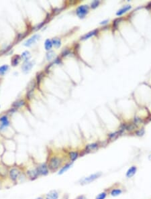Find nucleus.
<instances>
[{"mask_svg":"<svg viewBox=\"0 0 151 199\" xmlns=\"http://www.w3.org/2000/svg\"><path fill=\"white\" fill-rule=\"evenodd\" d=\"M97 32H98V30H97L91 31V32H89L87 34H85V35L83 36L82 37V38H81V40H87L88 38H91V37L93 36L94 35H95V34H97Z\"/></svg>","mask_w":151,"mask_h":199,"instance_id":"nucleus-19","label":"nucleus"},{"mask_svg":"<svg viewBox=\"0 0 151 199\" xmlns=\"http://www.w3.org/2000/svg\"><path fill=\"white\" fill-rule=\"evenodd\" d=\"M137 171H138V167L136 165L131 166L126 172V177L128 179L132 178L135 176Z\"/></svg>","mask_w":151,"mask_h":199,"instance_id":"nucleus-10","label":"nucleus"},{"mask_svg":"<svg viewBox=\"0 0 151 199\" xmlns=\"http://www.w3.org/2000/svg\"><path fill=\"white\" fill-rule=\"evenodd\" d=\"M52 42H53V45L56 48H58L60 47L61 45V40L58 38H53V40H52Z\"/></svg>","mask_w":151,"mask_h":199,"instance_id":"nucleus-22","label":"nucleus"},{"mask_svg":"<svg viewBox=\"0 0 151 199\" xmlns=\"http://www.w3.org/2000/svg\"><path fill=\"white\" fill-rule=\"evenodd\" d=\"M20 56H18V55H15V56H13V57H12V65L13 66H15L16 65H18L19 62H20Z\"/></svg>","mask_w":151,"mask_h":199,"instance_id":"nucleus-20","label":"nucleus"},{"mask_svg":"<svg viewBox=\"0 0 151 199\" xmlns=\"http://www.w3.org/2000/svg\"><path fill=\"white\" fill-rule=\"evenodd\" d=\"M74 199H87V198L85 195H79L77 196Z\"/></svg>","mask_w":151,"mask_h":199,"instance_id":"nucleus-31","label":"nucleus"},{"mask_svg":"<svg viewBox=\"0 0 151 199\" xmlns=\"http://www.w3.org/2000/svg\"><path fill=\"white\" fill-rule=\"evenodd\" d=\"M21 58L25 60V62H26V61H28V60L30 58L31 54L28 51H25V52H24L22 54H21Z\"/></svg>","mask_w":151,"mask_h":199,"instance_id":"nucleus-23","label":"nucleus"},{"mask_svg":"<svg viewBox=\"0 0 151 199\" xmlns=\"http://www.w3.org/2000/svg\"><path fill=\"white\" fill-rule=\"evenodd\" d=\"M26 166L22 165H13L9 168L8 180L13 184L22 183L27 180L25 173Z\"/></svg>","mask_w":151,"mask_h":199,"instance_id":"nucleus-2","label":"nucleus"},{"mask_svg":"<svg viewBox=\"0 0 151 199\" xmlns=\"http://www.w3.org/2000/svg\"><path fill=\"white\" fill-rule=\"evenodd\" d=\"M35 199H45L44 198V195H43L40 196H38V197H37L36 198H35Z\"/></svg>","mask_w":151,"mask_h":199,"instance_id":"nucleus-33","label":"nucleus"},{"mask_svg":"<svg viewBox=\"0 0 151 199\" xmlns=\"http://www.w3.org/2000/svg\"><path fill=\"white\" fill-rule=\"evenodd\" d=\"M102 175H103V173H102L101 172H95V173L89 175L87 176L82 178L81 179H80L79 182L80 185L81 186L90 184L91 183L95 182L96 180L99 179Z\"/></svg>","mask_w":151,"mask_h":199,"instance_id":"nucleus-4","label":"nucleus"},{"mask_svg":"<svg viewBox=\"0 0 151 199\" xmlns=\"http://www.w3.org/2000/svg\"><path fill=\"white\" fill-rule=\"evenodd\" d=\"M10 121L6 115L0 117V130H4L9 127Z\"/></svg>","mask_w":151,"mask_h":199,"instance_id":"nucleus-13","label":"nucleus"},{"mask_svg":"<svg viewBox=\"0 0 151 199\" xmlns=\"http://www.w3.org/2000/svg\"><path fill=\"white\" fill-rule=\"evenodd\" d=\"M99 3H100V1H97V0H95V1H93L92 3L91 4V7L92 9L96 8V7L99 6Z\"/></svg>","mask_w":151,"mask_h":199,"instance_id":"nucleus-28","label":"nucleus"},{"mask_svg":"<svg viewBox=\"0 0 151 199\" xmlns=\"http://www.w3.org/2000/svg\"><path fill=\"white\" fill-rule=\"evenodd\" d=\"M121 20V19H118V20H115V21H114V27L115 28H116L117 27V25L118 24V23H119V22H120V21Z\"/></svg>","mask_w":151,"mask_h":199,"instance_id":"nucleus-32","label":"nucleus"},{"mask_svg":"<svg viewBox=\"0 0 151 199\" xmlns=\"http://www.w3.org/2000/svg\"><path fill=\"white\" fill-rule=\"evenodd\" d=\"M108 195H109L108 190H107V189L106 188V189H105L104 191H102L100 193H99L98 195L95 196V199H106Z\"/></svg>","mask_w":151,"mask_h":199,"instance_id":"nucleus-18","label":"nucleus"},{"mask_svg":"<svg viewBox=\"0 0 151 199\" xmlns=\"http://www.w3.org/2000/svg\"><path fill=\"white\" fill-rule=\"evenodd\" d=\"M39 38H40V36L38 35V34H36V35H34L33 36H32L31 38H30V39L27 40L25 42H24V45L25 46H27V47L31 46L32 44H34L36 43V41L38 40L39 39Z\"/></svg>","mask_w":151,"mask_h":199,"instance_id":"nucleus-14","label":"nucleus"},{"mask_svg":"<svg viewBox=\"0 0 151 199\" xmlns=\"http://www.w3.org/2000/svg\"><path fill=\"white\" fill-rule=\"evenodd\" d=\"M73 162H67L62 167V168L59 170V171L58 172V175H62L64 173H65L66 172H67L71 168V167L73 166Z\"/></svg>","mask_w":151,"mask_h":199,"instance_id":"nucleus-16","label":"nucleus"},{"mask_svg":"<svg viewBox=\"0 0 151 199\" xmlns=\"http://www.w3.org/2000/svg\"><path fill=\"white\" fill-rule=\"evenodd\" d=\"M68 162L69 161L67 155L57 152H52L48 155L46 162L47 164L50 173H55L58 172L59 170Z\"/></svg>","mask_w":151,"mask_h":199,"instance_id":"nucleus-1","label":"nucleus"},{"mask_svg":"<svg viewBox=\"0 0 151 199\" xmlns=\"http://www.w3.org/2000/svg\"><path fill=\"white\" fill-rule=\"evenodd\" d=\"M107 189L108 190L109 195L113 196V197H117L126 192V187L120 182L115 183L111 187L107 188Z\"/></svg>","mask_w":151,"mask_h":199,"instance_id":"nucleus-3","label":"nucleus"},{"mask_svg":"<svg viewBox=\"0 0 151 199\" xmlns=\"http://www.w3.org/2000/svg\"><path fill=\"white\" fill-rule=\"evenodd\" d=\"M131 8H132V6H130V5H127V6H124L122 8H121L120 10H118L116 13V15H118V16H120V15H123L124 13L128 12V10H130Z\"/></svg>","mask_w":151,"mask_h":199,"instance_id":"nucleus-17","label":"nucleus"},{"mask_svg":"<svg viewBox=\"0 0 151 199\" xmlns=\"http://www.w3.org/2000/svg\"><path fill=\"white\" fill-rule=\"evenodd\" d=\"M9 69V66L8 65H3L2 66L0 67V75L3 76L4 75L5 73Z\"/></svg>","mask_w":151,"mask_h":199,"instance_id":"nucleus-25","label":"nucleus"},{"mask_svg":"<svg viewBox=\"0 0 151 199\" xmlns=\"http://www.w3.org/2000/svg\"><path fill=\"white\" fill-rule=\"evenodd\" d=\"M89 11H90L89 6L87 5H83V6H80L77 7L76 14L80 18H83L88 14Z\"/></svg>","mask_w":151,"mask_h":199,"instance_id":"nucleus-8","label":"nucleus"},{"mask_svg":"<svg viewBox=\"0 0 151 199\" xmlns=\"http://www.w3.org/2000/svg\"><path fill=\"white\" fill-rule=\"evenodd\" d=\"M145 131H144V128H142L141 129H138L137 131H136V135L137 136H139V137H141L143 136L144 134Z\"/></svg>","mask_w":151,"mask_h":199,"instance_id":"nucleus-27","label":"nucleus"},{"mask_svg":"<svg viewBox=\"0 0 151 199\" xmlns=\"http://www.w3.org/2000/svg\"><path fill=\"white\" fill-rule=\"evenodd\" d=\"M34 165L36 167V169L40 177L46 176L49 174L50 171L46 162L42 163H34Z\"/></svg>","mask_w":151,"mask_h":199,"instance_id":"nucleus-5","label":"nucleus"},{"mask_svg":"<svg viewBox=\"0 0 151 199\" xmlns=\"http://www.w3.org/2000/svg\"><path fill=\"white\" fill-rule=\"evenodd\" d=\"M44 195L45 199H58L59 192L57 190H51Z\"/></svg>","mask_w":151,"mask_h":199,"instance_id":"nucleus-12","label":"nucleus"},{"mask_svg":"<svg viewBox=\"0 0 151 199\" xmlns=\"http://www.w3.org/2000/svg\"><path fill=\"white\" fill-rule=\"evenodd\" d=\"M1 182H2V181H1V180L0 179V184H1Z\"/></svg>","mask_w":151,"mask_h":199,"instance_id":"nucleus-35","label":"nucleus"},{"mask_svg":"<svg viewBox=\"0 0 151 199\" xmlns=\"http://www.w3.org/2000/svg\"><path fill=\"white\" fill-rule=\"evenodd\" d=\"M24 104V101H20L16 102L13 105L15 107H17L18 108V107H20V106L23 105Z\"/></svg>","mask_w":151,"mask_h":199,"instance_id":"nucleus-30","label":"nucleus"},{"mask_svg":"<svg viewBox=\"0 0 151 199\" xmlns=\"http://www.w3.org/2000/svg\"><path fill=\"white\" fill-rule=\"evenodd\" d=\"M33 66H34L33 62H30V61H26V62H24V63L23 64L22 66H21V68H22V70L24 73H28L30 71L32 68L33 67Z\"/></svg>","mask_w":151,"mask_h":199,"instance_id":"nucleus-15","label":"nucleus"},{"mask_svg":"<svg viewBox=\"0 0 151 199\" xmlns=\"http://www.w3.org/2000/svg\"><path fill=\"white\" fill-rule=\"evenodd\" d=\"M141 121H142V120H141V118H140V117H134V119L133 123L135 124L136 126H138V125H139L140 123H141Z\"/></svg>","mask_w":151,"mask_h":199,"instance_id":"nucleus-29","label":"nucleus"},{"mask_svg":"<svg viewBox=\"0 0 151 199\" xmlns=\"http://www.w3.org/2000/svg\"><path fill=\"white\" fill-rule=\"evenodd\" d=\"M150 156H151V155H150Z\"/></svg>","mask_w":151,"mask_h":199,"instance_id":"nucleus-36","label":"nucleus"},{"mask_svg":"<svg viewBox=\"0 0 151 199\" xmlns=\"http://www.w3.org/2000/svg\"><path fill=\"white\" fill-rule=\"evenodd\" d=\"M120 135V134L119 131L112 133V134H109V136H108L109 140H111V141H114L115 140H116L118 137H119Z\"/></svg>","mask_w":151,"mask_h":199,"instance_id":"nucleus-21","label":"nucleus"},{"mask_svg":"<svg viewBox=\"0 0 151 199\" xmlns=\"http://www.w3.org/2000/svg\"><path fill=\"white\" fill-rule=\"evenodd\" d=\"M67 158L71 162L74 163L81 156V153L78 151H70L67 153Z\"/></svg>","mask_w":151,"mask_h":199,"instance_id":"nucleus-9","label":"nucleus"},{"mask_svg":"<svg viewBox=\"0 0 151 199\" xmlns=\"http://www.w3.org/2000/svg\"><path fill=\"white\" fill-rule=\"evenodd\" d=\"M107 22H108V20H105V21H103V22H101L100 23V24H106V23H107Z\"/></svg>","mask_w":151,"mask_h":199,"instance_id":"nucleus-34","label":"nucleus"},{"mask_svg":"<svg viewBox=\"0 0 151 199\" xmlns=\"http://www.w3.org/2000/svg\"><path fill=\"white\" fill-rule=\"evenodd\" d=\"M44 46H45V49L47 50H50L53 47V42L49 39H47V40L45 41V44H44Z\"/></svg>","mask_w":151,"mask_h":199,"instance_id":"nucleus-24","label":"nucleus"},{"mask_svg":"<svg viewBox=\"0 0 151 199\" xmlns=\"http://www.w3.org/2000/svg\"><path fill=\"white\" fill-rule=\"evenodd\" d=\"M26 176L27 178V180L29 181H34V180H37L38 178H40L38 173L36 169V167L34 165L33 167L31 168H26L25 170Z\"/></svg>","mask_w":151,"mask_h":199,"instance_id":"nucleus-6","label":"nucleus"},{"mask_svg":"<svg viewBox=\"0 0 151 199\" xmlns=\"http://www.w3.org/2000/svg\"><path fill=\"white\" fill-rule=\"evenodd\" d=\"M99 145L98 144V143H93V144H88L85 146L84 152L85 153H89L96 152V151L99 149Z\"/></svg>","mask_w":151,"mask_h":199,"instance_id":"nucleus-11","label":"nucleus"},{"mask_svg":"<svg viewBox=\"0 0 151 199\" xmlns=\"http://www.w3.org/2000/svg\"><path fill=\"white\" fill-rule=\"evenodd\" d=\"M9 168L4 163L0 162V179L2 182L8 180V173H9Z\"/></svg>","mask_w":151,"mask_h":199,"instance_id":"nucleus-7","label":"nucleus"},{"mask_svg":"<svg viewBox=\"0 0 151 199\" xmlns=\"http://www.w3.org/2000/svg\"><path fill=\"white\" fill-rule=\"evenodd\" d=\"M55 52L53 51H49L47 54V58L48 60H53V58H55Z\"/></svg>","mask_w":151,"mask_h":199,"instance_id":"nucleus-26","label":"nucleus"}]
</instances>
